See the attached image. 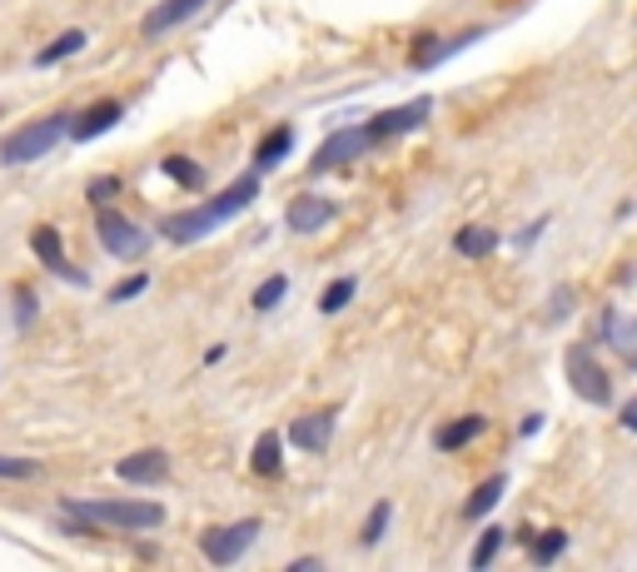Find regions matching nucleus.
<instances>
[{
    "instance_id": "1",
    "label": "nucleus",
    "mask_w": 637,
    "mask_h": 572,
    "mask_svg": "<svg viewBox=\"0 0 637 572\" xmlns=\"http://www.w3.org/2000/svg\"><path fill=\"white\" fill-rule=\"evenodd\" d=\"M254 195H260V174H244V180H235L229 190H219L215 199H205V205L190 209V215H170L160 225V234L174 239V244H195V239L215 234L219 225H229L239 209L254 205Z\"/></svg>"
},
{
    "instance_id": "2",
    "label": "nucleus",
    "mask_w": 637,
    "mask_h": 572,
    "mask_svg": "<svg viewBox=\"0 0 637 572\" xmlns=\"http://www.w3.org/2000/svg\"><path fill=\"white\" fill-rule=\"evenodd\" d=\"M70 518H86V523H105V528H125V533H150L164 523V507L160 503H135V497H115V503H66Z\"/></svg>"
},
{
    "instance_id": "3",
    "label": "nucleus",
    "mask_w": 637,
    "mask_h": 572,
    "mask_svg": "<svg viewBox=\"0 0 637 572\" xmlns=\"http://www.w3.org/2000/svg\"><path fill=\"white\" fill-rule=\"evenodd\" d=\"M66 130H70L66 115L35 119V125H25L21 135H11V140L0 145V160H5V164H31V160H41L45 150H55V140H60Z\"/></svg>"
},
{
    "instance_id": "4",
    "label": "nucleus",
    "mask_w": 637,
    "mask_h": 572,
    "mask_svg": "<svg viewBox=\"0 0 637 572\" xmlns=\"http://www.w3.org/2000/svg\"><path fill=\"white\" fill-rule=\"evenodd\" d=\"M254 538H260V518H244V523H229V528L205 533V538H200V548H205L209 562L229 568V562H239L249 548H254Z\"/></svg>"
},
{
    "instance_id": "5",
    "label": "nucleus",
    "mask_w": 637,
    "mask_h": 572,
    "mask_svg": "<svg viewBox=\"0 0 637 572\" xmlns=\"http://www.w3.org/2000/svg\"><path fill=\"white\" fill-rule=\"evenodd\" d=\"M568 384L588 403H613V378L603 374V364L588 348H568Z\"/></svg>"
},
{
    "instance_id": "6",
    "label": "nucleus",
    "mask_w": 637,
    "mask_h": 572,
    "mask_svg": "<svg viewBox=\"0 0 637 572\" xmlns=\"http://www.w3.org/2000/svg\"><path fill=\"white\" fill-rule=\"evenodd\" d=\"M95 229H100V244H105L110 254H120V260H140L145 249H150V234H145L140 225H130L120 209H105V215L95 219Z\"/></svg>"
},
{
    "instance_id": "7",
    "label": "nucleus",
    "mask_w": 637,
    "mask_h": 572,
    "mask_svg": "<svg viewBox=\"0 0 637 572\" xmlns=\"http://www.w3.org/2000/svg\"><path fill=\"white\" fill-rule=\"evenodd\" d=\"M429 110H433V100H429V95H419V100H413V105H399V110H378V115L364 125L368 145H378V140H394V135L419 130L423 119H429Z\"/></svg>"
},
{
    "instance_id": "8",
    "label": "nucleus",
    "mask_w": 637,
    "mask_h": 572,
    "mask_svg": "<svg viewBox=\"0 0 637 572\" xmlns=\"http://www.w3.org/2000/svg\"><path fill=\"white\" fill-rule=\"evenodd\" d=\"M31 249L41 254V264L55 274V279H66V284H90L86 270H76V264L66 260V249H60V234H55V225H35Z\"/></svg>"
},
{
    "instance_id": "9",
    "label": "nucleus",
    "mask_w": 637,
    "mask_h": 572,
    "mask_svg": "<svg viewBox=\"0 0 637 572\" xmlns=\"http://www.w3.org/2000/svg\"><path fill=\"white\" fill-rule=\"evenodd\" d=\"M364 145H368V135H364V130H334V135H329L325 145H319V150H314L309 170H314V174H329V170H339V164H349V160H354L359 150H364Z\"/></svg>"
},
{
    "instance_id": "10",
    "label": "nucleus",
    "mask_w": 637,
    "mask_h": 572,
    "mask_svg": "<svg viewBox=\"0 0 637 572\" xmlns=\"http://www.w3.org/2000/svg\"><path fill=\"white\" fill-rule=\"evenodd\" d=\"M334 215H339V209H334V199L299 195V199H289V215H284V225H289L294 234H314V229H325Z\"/></svg>"
},
{
    "instance_id": "11",
    "label": "nucleus",
    "mask_w": 637,
    "mask_h": 572,
    "mask_svg": "<svg viewBox=\"0 0 637 572\" xmlns=\"http://www.w3.org/2000/svg\"><path fill=\"white\" fill-rule=\"evenodd\" d=\"M115 473L125 478V483H160V478L170 473V454H160V448H140V454L120 458Z\"/></svg>"
},
{
    "instance_id": "12",
    "label": "nucleus",
    "mask_w": 637,
    "mask_h": 572,
    "mask_svg": "<svg viewBox=\"0 0 637 572\" xmlns=\"http://www.w3.org/2000/svg\"><path fill=\"white\" fill-rule=\"evenodd\" d=\"M329 438H334V413H304L289 428V443H299L304 454H325Z\"/></svg>"
},
{
    "instance_id": "13",
    "label": "nucleus",
    "mask_w": 637,
    "mask_h": 572,
    "mask_svg": "<svg viewBox=\"0 0 637 572\" xmlns=\"http://www.w3.org/2000/svg\"><path fill=\"white\" fill-rule=\"evenodd\" d=\"M205 5H209V0H160V5L145 15V35L155 41V35H164V31H174V25H184L190 15H200Z\"/></svg>"
},
{
    "instance_id": "14",
    "label": "nucleus",
    "mask_w": 637,
    "mask_h": 572,
    "mask_svg": "<svg viewBox=\"0 0 637 572\" xmlns=\"http://www.w3.org/2000/svg\"><path fill=\"white\" fill-rule=\"evenodd\" d=\"M110 125H120V100H100V105H90L86 115L76 119V125H70V140H95V135H105Z\"/></svg>"
},
{
    "instance_id": "15",
    "label": "nucleus",
    "mask_w": 637,
    "mask_h": 572,
    "mask_svg": "<svg viewBox=\"0 0 637 572\" xmlns=\"http://www.w3.org/2000/svg\"><path fill=\"white\" fill-rule=\"evenodd\" d=\"M488 423L478 419V413H468V419H454V423H443L439 433H433V443H439V454H458L464 443H474L478 433H484Z\"/></svg>"
},
{
    "instance_id": "16",
    "label": "nucleus",
    "mask_w": 637,
    "mask_h": 572,
    "mask_svg": "<svg viewBox=\"0 0 637 572\" xmlns=\"http://www.w3.org/2000/svg\"><path fill=\"white\" fill-rule=\"evenodd\" d=\"M294 155V130L289 125H280V130H270L264 135V145L254 150V174H264V170H274V164H284Z\"/></svg>"
},
{
    "instance_id": "17",
    "label": "nucleus",
    "mask_w": 637,
    "mask_h": 572,
    "mask_svg": "<svg viewBox=\"0 0 637 572\" xmlns=\"http://www.w3.org/2000/svg\"><path fill=\"white\" fill-rule=\"evenodd\" d=\"M503 488H508V478L498 473V478H488V483H478L474 488V497L464 503V518H488L498 507V497H503Z\"/></svg>"
},
{
    "instance_id": "18",
    "label": "nucleus",
    "mask_w": 637,
    "mask_h": 572,
    "mask_svg": "<svg viewBox=\"0 0 637 572\" xmlns=\"http://www.w3.org/2000/svg\"><path fill=\"white\" fill-rule=\"evenodd\" d=\"M454 249H458V254H468V260H484V254H493V249H498V234H493V229H484V225H468V229H458Z\"/></svg>"
},
{
    "instance_id": "19",
    "label": "nucleus",
    "mask_w": 637,
    "mask_h": 572,
    "mask_svg": "<svg viewBox=\"0 0 637 572\" xmlns=\"http://www.w3.org/2000/svg\"><path fill=\"white\" fill-rule=\"evenodd\" d=\"M280 464H284L280 433H264V438L254 443V473H260V478H274V473H280Z\"/></svg>"
},
{
    "instance_id": "20",
    "label": "nucleus",
    "mask_w": 637,
    "mask_h": 572,
    "mask_svg": "<svg viewBox=\"0 0 637 572\" xmlns=\"http://www.w3.org/2000/svg\"><path fill=\"white\" fill-rule=\"evenodd\" d=\"M76 50H86V31H66L60 41H50L41 55H35V66H60V60L76 55Z\"/></svg>"
},
{
    "instance_id": "21",
    "label": "nucleus",
    "mask_w": 637,
    "mask_h": 572,
    "mask_svg": "<svg viewBox=\"0 0 637 572\" xmlns=\"http://www.w3.org/2000/svg\"><path fill=\"white\" fill-rule=\"evenodd\" d=\"M164 174H170L174 184H184V190H205V170H200L190 155H170V160H164Z\"/></svg>"
},
{
    "instance_id": "22",
    "label": "nucleus",
    "mask_w": 637,
    "mask_h": 572,
    "mask_svg": "<svg viewBox=\"0 0 637 572\" xmlns=\"http://www.w3.org/2000/svg\"><path fill=\"white\" fill-rule=\"evenodd\" d=\"M562 548H568V533H558V528H553V533H543V538H533V542H528L533 562H553Z\"/></svg>"
},
{
    "instance_id": "23",
    "label": "nucleus",
    "mask_w": 637,
    "mask_h": 572,
    "mask_svg": "<svg viewBox=\"0 0 637 572\" xmlns=\"http://www.w3.org/2000/svg\"><path fill=\"white\" fill-rule=\"evenodd\" d=\"M354 289H359L354 279H334V284L325 289V299H319V309H325V313H339L349 299H354Z\"/></svg>"
},
{
    "instance_id": "24",
    "label": "nucleus",
    "mask_w": 637,
    "mask_h": 572,
    "mask_svg": "<svg viewBox=\"0 0 637 572\" xmlns=\"http://www.w3.org/2000/svg\"><path fill=\"white\" fill-rule=\"evenodd\" d=\"M498 548H503V528H484V538H478V548H474V568H488V562L498 558Z\"/></svg>"
},
{
    "instance_id": "25",
    "label": "nucleus",
    "mask_w": 637,
    "mask_h": 572,
    "mask_svg": "<svg viewBox=\"0 0 637 572\" xmlns=\"http://www.w3.org/2000/svg\"><path fill=\"white\" fill-rule=\"evenodd\" d=\"M284 294H289V279H284V274H274V279H264L260 284V294H254V309H274V304L284 299Z\"/></svg>"
},
{
    "instance_id": "26",
    "label": "nucleus",
    "mask_w": 637,
    "mask_h": 572,
    "mask_svg": "<svg viewBox=\"0 0 637 572\" xmlns=\"http://www.w3.org/2000/svg\"><path fill=\"white\" fill-rule=\"evenodd\" d=\"M389 513H394L389 503H374V513H368V523H364V542H368V548L384 538V528H389Z\"/></svg>"
},
{
    "instance_id": "27",
    "label": "nucleus",
    "mask_w": 637,
    "mask_h": 572,
    "mask_svg": "<svg viewBox=\"0 0 637 572\" xmlns=\"http://www.w3.org/2000/svg\"><path fill=\"white\" fill-rule=\"evenodd\" d=\"M41 473V468L31 464V458H5L0 454V478H35Z\"/></svg>"
},
{
    "instance_id": "28",
    "label": "nucleus",
    "mask_w": 637,
    "mask_h": 572,
    "mask_svg": "<svg viewBox=\"0 0 637 572\" xmlns=\"http://www.w3.org/2000/svg\"><path fill=\"white\" fill-rule=\"evenodd\" d=\"M110 195H120V174H110V180H95V184H90V199H95V205H105Z\"/></svg>"
},
{
    "instance_id": "29",
    "label": "nucleus",
    "mask_w": 637,
    "mask_h": 572,
    "mask_svg": "<svg viewBox=\"0 0 637 572\" xmlns=\"http://www.w3.org/2000/svg\"><path fill=\"white\" fill-rule=\"evenodd\" d=\"M145 289H150V279H145V274H135V279H130V284H120V289L110 294V299L125 304V299H135V294H145Z\"/></svg>"
},
{
    "instance_id": "30",
    "label": "nucleus",
    "mask_w": 637,
    "mask_h": 572,
    "mask_svg": "<svg viewBox=\"0 0 637 572\" xmlns=\"http://www.w3.org/2000/svg\"><path fill=\"white\" fill-rule=\"evenodd\" d=\"M15 294H21V324H31V313H35V299H31V294H25V289H15Z\"/></svg>"
},
{
    "instance_id": "31",
    "label": "nucleus",
    "mask_w": 637,
    "mask_h": 572,
    "mask_svg": "<svg viewBox=\"0 0 637 572\" xmlns=\"http://www.w3.org/2000/svg\"><path fill=\"white\" fill-rule=\"evenodd\" d=\"M538 234H543V219H538V225H528V229H523V234H519V249H528Z\"/></svg>"
},
{
    "instance_id": "32",
    "label": "nucleus",
    "mask_w": 637,
    "mask_h": 572,
    "mask_svg": "<svg viewBox=\"0 0 637 572\" xmlns=\"http://www.w3.org/2000/svg\"><path fill=\"white\" fill-rule=\"evenodd\" d=\"M623 428H637V399L623 409Z\"/></svg>"
}]
</instances>
